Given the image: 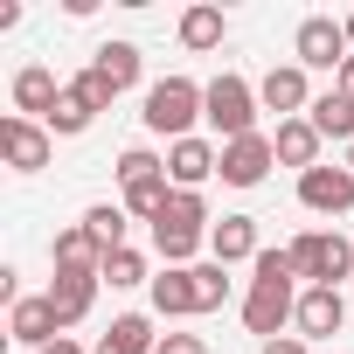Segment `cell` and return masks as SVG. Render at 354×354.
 Returning a JSON list of instances; mask_svg holds the SVG:
<instances>
[{"instance_id":"obj_25","label":"cell","mask_w":354,"mask_h":354,"mask_svg":"<svg viewBox=\"0 0 354 354\" xmlns=\"http://www.w3.org/2000/svg\"><path fill=\"white\" fill-rule=\"evenodd\" d=\"M104 347H111V354H153V347H160V333H153V319H146V313H118V319H111V333H104Z\"/></svg>"},{"instance_id":"obj_18","label":"cell","mask_w":354,"mask_h":354,"mask_svg":"<svg viewBox=\"0 0 354 354\" xmlns=\"http://www.w3.org/2000/svg\"><path fill=\"white\" fill-rule=\"evenodd\" d=\"M223 35H230L223 8H209V0H195V8H181V49L209 56V49H223Z\"/></svg>"},{"instance_id":"obj_32","label":"cell","mask_w":354,"mask_h":354,"mask_svg":"<svg viewBox=\"0 0 354 354\" xmlns=\"http://www.w3.org/2000/svg\"><path fill=\"white\" fill-rule=\"evenodd\" d=\"M257 354H313V340H299V333H278V340H264Z\"/></svg>"},{"instance_id":"obj_36","label":"cell","mask_w":354,"mask_h":354,"mask_svg":"<svg viewBox=\"0 0 354 354\" xmlns=\"http://www.w3.org/2000/svg\"><path fill=\"white\" fill-rule=\"evenodd\" d=\"M340 167H347V174H354V146H347V160H340Z\"/></svg>"},{"instance_id":"obj_28","label":"cell","mask_w":354,"mask_h":354,"mask_svg":"<svg viewBox=\"0 0 354 354\" xmlns=\"http://www.w3.org/2000/svg\"><path fill=\"white\" fill-rule=\"evenodd\" d=\"M111 174H118V188H139V181H160V174H167V160H160L153 146H125Z\"/></svg>"},{"instance_id":"obj_9","label":"cell","mask_w":354,"mask_h":354,"mask_svg":"<svg viewBox=\"0 0 354 354\" xmlns=\"http://www.w3.org/2000/svg\"><path fill=\"white\" fill-rule=\"evenodd\" d=\"M257 104L278 111V125H285V118H306V111H313V84H306V70H299V63H271V70L257 77Z\"/></svg>"},{"instance_id":"obj_19","label":"cell","mask_w":354,"mask_h":354,"mask_svg":"<svg viewBox=\"0 0 354 354\" xmlns=\"http://www.w3.org/2000/svg\"><path fill=\"white\" fill-rule=\"evenodd\" d=\"M49 257H56V271H104V250H97V236H91L84 223H70V230H56V243H49Z\"/></svg>"},{"instance_id":"obj_37","label":"cell","mask_w":354,"mask_h":354,"mask_svg":"<svg viewBox=\"0 0 354 354\" xmlns=\"http://www.w3.org/2000/svg\"><path fill=\"white\" fill-rule=\"evenodd\" d=\"M91 354H111V347H104V340H97V347H91Z\"/></svg>"},{"instance_id":"obj_14","label":"cell","mask_w":354,"mask_h":354,"mask_svg":"<svg viewBox=\"0 0 354 354\" xmlns=\"http://www.w3.org/2000/svg\"><path fill=\"white\" fill-rule=\"evenodd\" d=\"M97 285H104V278H97V271H56V278H49V292H42V299H49V306H56V319H63V326H77V319H84V313H91V306H97Z\"/></svg>"},{"instance_id":"obj_24","label":"cell","mask_w":354,"mask_h":354,"mask_svg":"<svg viewBox=\"0 0 354 354\" xmlns=\"http://www.w3.org/2000/svg\"><path fill=\"white\" fill-rule=\"evenodd\" d=\"M91 125H97V104H91L77 84H63V104L49 111V132H56V139H77V132H91Z\"/></svg>"},{"instance_id":"obj_27","label":"cell","mask_w":354,"mask_h":354,"mask_svg":"<svg viewBox=\"0 0 354 354\" xmlns=\"http://www.w3.org/2000/svg\"><path fill=\"white\" fill-rule=\"evenodd\" d=\"M97 278H104V285H111V292H132V285H153V271H146V257H139V250H132V243H125V250H111V257H104V271H97Z\"/></svg>"},{"instance_id":"obj_23","label":"cell","mask_w":354,"mask_h":354,"mask_svg":"<svg viewBox=\"0 0 354 354\" xmlns=\"http://www.w3.org/2000/svg\"><path fill=\"white\" fill-rule=\"evenodd\" d=\"M84 230H91V236H97V250L111 257V250H125L132 216H125V202H91V209H84Z\"/></svg>"},{"instance_id":"obj_2","label":"cell","mask_w":354,"mask_h":354,"mask_svg":"<svg viewBox=\"0 0 354 354\" xmlns=\"http://www.w3.org/2000/svg\"><path fill=\"white\" fill-rule=\"evenodd\" d=\"M202 104H209V84H195V77H160L153 91H146V132H160L167 146L174 139H195V118H202Z\"/></svg>"},{"instance_id":"obj_3","label":"cell","mask_w":354,"mask_h":354,"mask_svg":"<svg viewBox=\"0 0 354 354\" xmlns=\"http://www.w3.org/2000/svg\"><path fill=\"white\" fill-rule=\"evenodd\" d=\"M257 111H264V104H257V84H250V77H236V70H223V77L209 84L202 125L230 146V139H250V132H257Z\"/></svg>"},{"instance_id":"obj_6","label":"cell","mask_w":354,"mask_h":354,"mask_svg":"<svg viewBox=\"0 0 354 354\" xmlns=\"http://www.w3.org/2000/svg\"><path fill=\"white\" fill-rule=\"evenodd\" d=\"M347 56H354V42H347V28L333 21V15H306L299 21V35H292V63L299 70H347Z\"/></svg>"},{"instance_id":"obj_30","label":"cell","mask_w":354,"mask_h":354,"mask_svg":"<svg viewBox=\"0 0 354 354\" xmlns=\"http://www.w3.org/2000/svg\"><path fill=\"white\" fill-rule=\"evenodd\" d=\"M250 278H299V271H292V250H257Z\"/></svg>"},{"instance_id":"obj_11","label":"cell","mask_w":354,"mask_h":354,"mask_svg":"<svg viewBox=\"0 0 354 354\" xmlns=\"http://www.w3.org/2000/svg\"><path fill=\"white\" fill-rule=\"evenodd\" d=\"M299 209H313V216H347V209H354V174L319 160L313 174H299Z\"/></svg>"},{"instance_id":"obj_34","label":"cell","mask_w":354,"mask_h":354,"mask_svg":"<svg viewBox=\"0 0 354 354\" xmlns=\"http://www.w3.org/2000/svg\"><path fill=\"white\" fill-rule=\"evenodd\" d=\"M333 91H340V97H354V56H347V70L333 77Z\"/></svg>"},{"instance_id":"obj_29","label":"cell","mask_w":354,"mask_h":354,"mask_svg":"<svg viewBox=\"0 0 354 354\" xmlns=\"http://www.w3.org/2000/svg\"><path fill=\"white\" fill-rule=\"evenodd\" d=\"M70 84H77V91H84V97H91V104H97V111H111V104H118V91H111V84H104V77H97V70H77V77H70Z\"/></svg>"},{"instance_id":"obj_31","label":"cell","mask_w":354,"mask_h":354,"mask_svg":"<svg viewBox=\"0 0 354 354\" xmlns=\"http://www.w3.org/2000/svg\"><path fill=\"white\" fill-rule=\"evenodd\" d=\"M153 354H209V340H202V333H160Z\"/></svg>"},{"instance_id":"obj_17","label":"cell","mask_w":354,"mask_h":354,"mask_svg":"<svg viewBox=\"0 0 354 354\" xmlns=\"http://www.w3.org/2000/svg\"><path fill=\"white\" fill-rule=\"evenodd\" d=\"M271 146H278V167H299V174H313L319 167V132H313V118H285L278 132H271Z\"/></svg>"},{"instance_id":"obj_16","label":"cell","mask_w":354,"mask_h":354,"mask_svg":"<svg viewBox=\"0 0 354 354\" xmlns=\"http://www.w3.org/2000/svg\"><path fill=\"white\" fill-rule=\"evenodd\" d=\"M8 333H15L28 354H42L49 340H63V319H56V306H49V299H21V306L8 313Z\"/></svg>"},{"instance_id":"obj_8","label":"cell","mask_w":354,"mask_h":354,"mask_svg":"<svg viewBox=\"0 0 354 354\" xmlns=\"http://www.w3.org/2000/svg\"><path fill=\"white\" fill-rule=\"evenodd\" d=\"M216 174H223V146L216 139H174L167 146V181L174 188H188V195H202V181H216Z\"/></svg>"},{"instance_id":"obj_1","label":"cell","mask_w":354,"mask_h":354,"mask_svg":"<svg viewBox=\"0 0 354 354\" xmlns=\"http://www.w3.org/2000/svg\"><path fill=\"white\" fill-rule=\"evenodd\" d=\"M209 230H216L209 202H202V195H188V188H174V202H167V209H160V223H153V250H160L174 271H188V264H195V250L209 243Z\"/></svg>"},{"instance_id":"obj_26","label":"cell","mask_w":354,"mask_h":354,"mask_svg":"<svg viewBox=\"0 0 354 354\" xmlns=\"http://www.w3.org/2000/svg\"><path fill=\"white\" fill-rule=\"evenodd\" d=\"M188 278H195V313H223L230 306V264H188Z\"/></svg>"},{"instance_id":"obj_22","label":"cell","mask_w":354,"mask_h":354,"mask_svg":"<svg viewBox=\"0 0 354 354\" xmlns=\"http://www.w3.org/2000/svg\"><path fill=\"white\" fill-rule=\"evenodd\" d=\"M306 118H313V132H319V139H340V146H354V97H340V91H319Z\"/></svg>"},{"instance_id":"obj_5","label":"cell","mask_w":354,"mask_h":354,"mask_svg":"<svg viewBox=\"0 0 354 354\" xmlns=\"http://www.w3.org/2000/svg\"><path fill=\"white\" fill-rule=\"evenodd\" d=\"M292 319H299V278H250V292H243V326H250L257 340H278Z\"/></svg>"},{"instance_id":"obj_10","label":"cell","mask_w":354,"mask_h":354,"mask_svg":"<svg viewBox=\"0 0 354 354\" xmlns=\"http://www.w3.org/2000/svg\"><path fill=\"white\" fill-rule=\"evenodd\" d=\"M8 97H15V118L49 125V111L63 104V84H56V70H49V63H21V70H15V84H8Z\"/></svg>"},{"instance_id":"obj_13","label":"cell","mask_w":354,"mask_h":354,"mask_svg":"<svg viewBox=\"0 0 354 354\" xmlns=\"http://www.w3.org/2000/svg\"><path fill=\"white\" fill-rule=\"evenodd\" d=\"M299 340H326V333H340L347 326V299L333 292V285H306L299 292Z\"/></svg>"},{"instance_id":"obj_4","label":"cell","mask_w":354,"mask_h":354,"mask_svg":"<svg viewBox=\"0 0 354 354\" xmlns=\"http://www.w3.org/2000/svg\"><path fill=\"white\" fill-rule=\"evenodd\" d=\"M285 250H292V271L306 285H333L340 292V278H354V243L340 230H299Z\"/></svg>"},{"instance_id":"obj_12","label":"cell","mask_w":354,"mask_h":354,"mask_svg":"<svg viewBox=\"0 0 354 354\" xmlns=\"http://www.w3.org/2000/svg\"><path fill=\"white\" fill-rule=\"evenodd\" d=\"M271 167H278L271 132H250V139H230V146H223V181H230V188H257Z\"/></svg>"},{"instance_id":"obj_20","label":"cell","mask_w":354,"mask_h":354,"mask_svg":"<svg viewBox=\"0 0 354 354\" xmlns=\"http://www.w3.org/2000/svg\"><path fill=\"white\" fill-rule=\"evenodd\" d=\"M146 292H153V313H160V319H188V313H195V278H188V271H174V264L153 271Z\"/></svg>"},{"instance_id":"obj_15","label":"cell","mask_w":354,"mask_h":354,"mask_svg":"<svg viewBox=\"0 0 354 354\" xmlns=\"http://www.w3.org/2000/svg\"><path fill=\"white\" fill-rule=\"evenodd\" d=\"M257 216H223L216 230H209V257L216 264H257Z\"/></svg>"},{"instance_id":"obj_33","label":"cell","mask_w":354,"mask_h":354,"mask_svg":"<svg viewBox=\"0 0 354 354\" xmlns=\"http://www.w3.org/2000/svg\"><path fill=\"white\" fill-rule=\"evenodd\" d=\"M42 354H91V347H84V340H70V333H63V340H49V347H42Z\"/></svg>"},{"instance_id":"obj_7","label":"cell","mask_w":354,"mask_h":354,"mask_svg":"<svg viewBox=\"0 0 354 354\" xmlns=\"http://www.w3.org/2000/svg\"><path fill=\"white\" fill-rule=\"evenodd\" d=\"M49 153H56V132L49 125H35V118H0V160H8L15 174H42L49 167Z\"/></svg>"},{"instance_id":"obj_21","label":"cell","mask_w":354,"mask_h":354,"mask_svg":"<svg viewBox=\"0 0 354 354\" xmlns=\"http://www.w3.org/2000/svg\"><path fill=\"white\" fill-rule=\"evenodd\" d=\"M139 63H146V56H139V42H104V49L91 56V70H97V77H104V84H111L118 97H125V91L139 84Z\"/></svg>"},{"instance_id":"obj_35","label":"cell","mask_w":354,"mask_h":354,"mask_svg":"<svg viewBox=\"0 0 354 354\" xmlns=\"http://www.w3.org/2000/svg\"><path fill=\"white\" fill-rule=\"evenodd\" d=\"M340 28H347V42H354V15H340Z\"/></svg>"}]
</instances>
